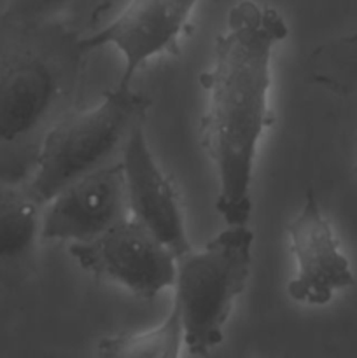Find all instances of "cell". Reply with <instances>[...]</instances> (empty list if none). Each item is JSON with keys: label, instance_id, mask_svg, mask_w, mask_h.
Masks as SVG:
<instances>
[{"label": "cell", "instance_id": "6da1fadb", "mask_svg": "<svg viewBox=\"0 0 357 358\" xmlns=\"http://www.w3.org/2000/svg\"><path fill=\"white\" fill-rule=\"evenodd\" d=\"M287 34L279 10L241 0L217 35L212 66L200 76L209 93L200 136L216 168V208L226 224H247L252 213L255 156L272 122V58Z\"/></svg>", "mask_w": 357, "mask_h": 358}, {"label": "cell", "instance_id": "30bf717a", "mask_svg": "<svg viewBox=\"0 0 357 358\" xmlns=\"http://www.w3.org/2000/svg\"><path fill=\"white\" fill-rule=\"evenodd\" d=\"M42 210L27 182L0 184V268H28L42 238Z\"/></svg>", "mask_w": 357, "mask_h": 358}, {"label": "cell", "instance_id": "7a4b0ae2", "mask_svg": "<svg viewBox=\"0 0 357 358\" xmlns=\"http://www.w3.org/2000/svg\"><path fill=\"white\" fill-rule=\"evenodd\" d=\"M86 55L63 24L0 10V184L30 178L46 133L72 110Z\"/></svg>", "mask_w": 357, "mask_h": 358}, {"label": "cell", "instance_id": "3957f363", "mask_svg": "<svg viewBox=\"0 0 357 358\" xmlns=\"http://www.w3.org/2000/svg\"><path fill=\"white\" fill-rule=\"evenodd\" d=\"M147 107L149 100L144 94L118 84L97 107L70 110L46 133L28 189L46 205L70 182L115 163Z\"/></svg>", "mask_w": 357, "mask_h": 358}, {"label": "cell", "instance_id": "8fae6325", "mask_svg": "<svg viewBox=\"0 0 357 358\" xmlns=\"http://www.w3.org/2000/svg\"><path fill=\"white\" fill-rule=\"evenodd\" d=\"M182 345L184 325L178 308L174 304L168 317L156 327L102 339L97 346V353L100 357L115 358H175Z\"/></svg>", "mask_w": 357, "mask_h": 358}, {"label": "cell", "instance_id": "5b68a950", "mask_svg": "<svg viewBox=\"0 0 357 358\" xmlns=\"http://www.w3.org/2000/svg\"><path fill=\"white\" fill-rule=\"evenodd\" d=\"M69 252L84 271L142 299L174 287L177 255L133 217L119 220L93 240L70 243Z\"/></svg>", "mask_w": 357, "mask_h": 358}, {"label": "cell", "instance_id": "4fadbf2b", "mask_svg": "<svg viewBox=\"0 0 357 358\" xmlns=\"http://www.w3.org/2000/svg\"><path fill=\"white\" fill-rule=\"evenodd\" d=\"M79 2L80 0H7L2 13L16 23H52Z\"/></svg>", "mask_w": 357, "mask_h": 358}, {"label": "cell", "instance_id": "9c48e42d", "mask_svg": "<svg viewBox=\"0 0 357 358\" xmlns=\"http://www.w3.org/2000/svg\"><path fill=\"white\" fill-rule=\"evenodd\" d=\"M128 213L178 257L192 250L178 194L158 164L142 122L130 133L121 157Z\"/></svg>", "mask_w": 357, "mask_h": 358}, {"label": "cell", "instance_id": "ba28073f", "mask_svg": "<svg viewBox=\"0 0 357 358\" xmlns=\"http://www.w3.org/2000/svg\"><path fill=\"white\" fill-rule=\"evenodd\" d=\"M128 217L121 161L102 166L56 192L42 210V240L90 241Z\"/></svg>", "mask_w": 357, "mask_h": 358}, {"label": "cell", "instance_id": "277c9868", "mask_svg": "<svg viewBox=\"0 0 357 358\" xmlns=\"http://www.w3.org/2000/svg\"><path fill=\"white\" fill-rule=\"evenodd\" d=\"M254 234L247 224H226L202 250L177 259L175 301L189 355L203 357L224 339L234 301L251 276Z\"/></svg>", "mask_w": 357, "mask_h": 358}, {"label": "cell", "instance_id": "7c38bea8", "mask_svg": "<svg viewBox=\"0 0 357 358\" xmlns=\"http://www.w3.org/2000/svg\"><path fill=\"white\" fill-rule=\"evenodd\" d=\"M308 77L335 93L357 87V31L324 42L312 51L307 62Z\"/></svg>", "mask_w": 357, "mask_h": 358}, {"label": "cell", "instance_id": "8992f818", "mask_svg": "<svg viewBox=\"0 0 357 358\" xmlns=\"http://www.w3.org/2000/svg\"><path fill=\"white\" fill-rule=\"evenodd\" d=\"M202 0H130L102 30L79 37L83 51L114 45L125 58L119 86L132 87L133 77L150 58L177 55L195 7Z\"/></svg>", "mask_w": 357, "mask_h": 358}, {"label": "cell", "instance_id": "52a82bcc", "mask_svg": "<svg viewBox=\"0 0 357 358\" xmlns=\"http://www.w3.org/2000/svg\"><path fill=\"white\" fill-rule=\"evenodd\" d=\"M287 234L296 261V276L287 283L290 299L307 306H324L338 290L356 283L349 259L312 189L287 226Z\"/></svg>", "mask_w": 357, "mask_h": 358}]
</instances>
